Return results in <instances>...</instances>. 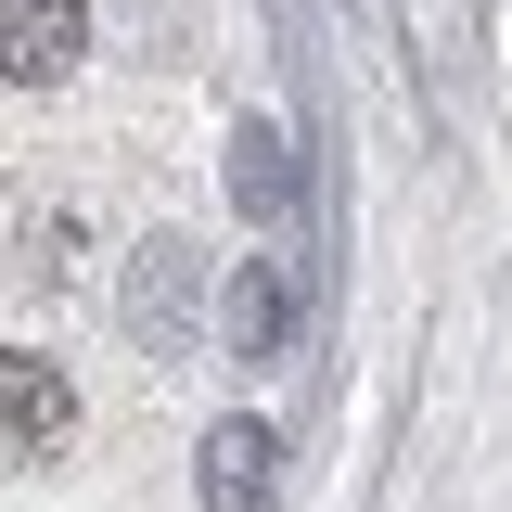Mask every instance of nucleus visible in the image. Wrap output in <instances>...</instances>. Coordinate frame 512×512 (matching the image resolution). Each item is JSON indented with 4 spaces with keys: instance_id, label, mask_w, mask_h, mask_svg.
Returning <instances> with one entry per match:
<instances>
[{
    "instance_id": "f257e3e1",
    "label": "nucleus",
    "mask_w": 512,
    "mask_h": 512,
    "mask_svg": "<svg viewBox=\"0 0 512 512\" xmlns=\"http://www.w3.org/2000/svg\"><path fill=\"white\" fill-rule=\"evenodd\" d=\"M295 320H308L295 256H244V269H231V295H218V346H231V359H282V346H295Z\"/></svg>"
},
{
    "instance_id": "f03ea898",
    "label": "nucleus",
    "mask_w": 512,
    "mask_h": 512,
    "mask_svg": "<svg viewBox=\"0 0 512 512\" xmlns=\"http://www.w3.org/2000/svg\"><path fill=\"white\" fill-rule=\"evenodd\" d=\"M269 487H282V436H269L256 410L205 423V448H192V500H205V512H269Z\"/></svg>"
},
{
    "instance_id": "7ed1b4c3",
    "label": "nucleus",
    "mask_w": 512,
    "mask_h": 512,
    "mask_svg": "<svg viewBox=\"0 0 512 512\" xmlns=\"http://www.w3.org/2000/svg\"><path fill=\"white\" fill-rule=\"evenodd\" d=\"M77 52H90V0H0V77L13 90L77 77Z\"/></svg>"
},
{
    "instance_id": "20e7f679",
    "label": "nucleus",
    "mask_w": 512,
    "mask_h": 512,
    "mask_svg": "<svg viewBox=\"0 0 512 512\" xmlns=\"http://www.w3.org/2000/svg\"><path fill=\"white\" fill-rule=\"evenodd\" d=\"M64 436H77V384H64L39 346H13V359H0V448H13V461H52Z\"/></svg>"
},
{
    "instance_id": "39448f33",
    "label": "nucleus",
    "mask_w": 512,
    "mask_h": 512,
    "mask_svg": "<svg viewBox=\"0 0 512 512\" xmlns=\"http://www.w3.org/2000/svg\"><path fill=\"white\" fill-rule=\"evenodd\" d=\"M192 308H205V282H192V244H167V231H154V244L128 256V333H141L154 359H180V346H192Z\"/></svg>"
},
{
    "instance_id": "423d86ee",
    "label": "nucleus",
    "mask_w": 512,
    "mask_h": 512,
    "mask_svg": "<svg viewBox=\"0 0 512 512\" xmlns=\"http://www.w3.org/2000/svg\"><path fill=\"white\" fill-rule=\"evenodd\" d=\"M231 205L269 218V231L295 218V141H282V128H231Z\"/></svg>"
}]
</instances>
